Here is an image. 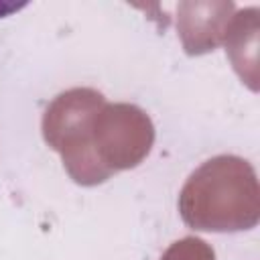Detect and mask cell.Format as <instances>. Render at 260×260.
Wrapping results in <instances>:
<instances>
[]
</instances>
